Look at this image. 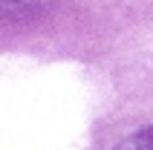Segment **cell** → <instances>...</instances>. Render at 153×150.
Segmentation results:
<instances>
[{"mask_svg":"<svg viewBox=\"0 0 153 150\" xmlns=\"http://www.w3.org/2000/svg\"><path fill=\"white\" fill-rule=\"evenodd\" d=\"M55 0H0V17L3 20H32L41 17Z\"/></svg>","mask_w":153,"mask_h":150,"instance_id":"6da1fadb","label":"cell"},{"mask_svg":"<svg viewBox=\"0 0 153 150\" xmlns=\"http://www.w3.org/2000/svg\"><path fill=\"white\" fill-rule=\"evenodd\" d=\"M116 150H153V127L133 133L130 139H124Z\"/></svg>","mask_w":153,"mask_h":150,"instance_id":"7a4b0ae2","label":"cell"}]
</instances>
